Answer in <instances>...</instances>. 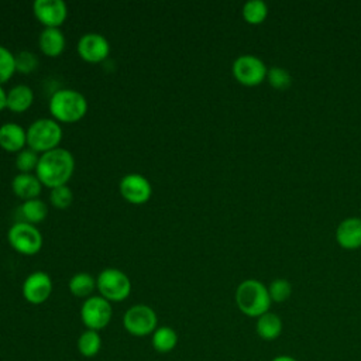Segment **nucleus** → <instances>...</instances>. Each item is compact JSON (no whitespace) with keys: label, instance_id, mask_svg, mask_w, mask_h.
Here are the masks:
<instances>
[{"label":"nucleus","instance_id":"f257e3e1","mask_svg":"<svg viewBox=\"0 0 361 361\" xmlns=\"http://www.w3.org/2000/svg\"><path fill=\"white\" fill-rule=\"evenodd\" d=\"M75 171V158L71 151L58 147L52 151L41 154L35 175L42 186L54 189L56 186L68 185Z\"/></svg>","mask_w":361,"mask_h":361},{"label":"nucleus","instance_id":"f03ea898","mask_svg":"<svg viewBox=\"0 0 361 361\" xmlns=\"http://www.w3.org/2000/svg\"><path fill=\"white\" fill-rule=\"evenodd\" d=\"M48 109L58 123H76L87 113V100L79 90L65 87L52 93Z\"/></svg>","mask_w":361,"mask_h":361},{"label":"nucleus","instance_id":"7ed1b4c3","mask_svg":"<svg viewBox=\"0 0 361 361\" xmlns=\"http://www.w3.org/2000/svg\"><path fill=\"white\" fill-rule=\"evenodd\" d=\"M271 302L268 288L258 279H245L235 289V305L248 317H259L269 312Z\"/></svg>","mask_w":361,"mask_h":361},{"label":"nucleus","instance_id":"20e7f679","mask_svg":"<svg viewBox=\"0 0 361 361\" xmlns=\"http://www.w3.org/2000/svg\"><path fill=\"white\" fill-rule=\"evenodd\" d=\"M61 141L62 127L54 118H38L32 121L27 128V147L39 155L58 148Z\"/></svg>","mask_w":361,"mask_h":361},{"label":"nucleus","instance_id":"39448f33","mask_svg":"<svg viewBox=\"0 0 361 361\" xmlns=\"http://www.w3.org/2000/svg\"><path fill=\"white\" fill-rule=\"evenodd\" d=\"M96 289L109 302H123L131 292V281L118 268H104L96 278Z\"/></svg>","mask_w":361,"mask_h":361},{"label":"nucleus","instance_id":"423d86ee","mask_svg":"<svg viewBox=\"0 0 361 361\" xmlns=\"http://www.w3.org/2000/svg\"><path fill=\"white\" fill-rule=\"evenodd\" d=\"M7 238L11 248L23 255H34L39 252L44 243L42 234L37 226L25 221H16L8 228Z\"/></svg>","mask_w":361,"mask_h":361},{"label":"nucleus","instance_id":"0eeeda50","mask_svg":"<svg viewBox=\"0 0 361 361\" xmlns=\"http://www.w3.org/2000/svg\"><path fill=\"white\" fill-rule=\"evenodd\" d=\"M158 324L155 310L148 305H134L123 316V326L127 333L135 337H145L154 333Z\"/></svg>","mask_w":361,"mask_h":361},{"label":"nucleus","instance_id":"6e6552de","mask_svg":"<svg viewBox=\"0 0 361 361\" xmlns=\"http://www.w3.org/2000/svg\"><path fill=\"white\" fill-rule=\"evenodd\" d=\"M113 316V309L109 300L99 296H90L85 299L80 307V320L89 330L104 329Z\"/></svg>","mask_w":361,"mask_h":361},{"label":"nucleus","instance_id":"1a4fd4ad","mask_svg":"<svg viewBox=\"0 0 361 361\" xmlns=\"http://www.w3.org/2000/svg\"><path fill=\"white\" fill-rule=\"evenodd\" d=\"M234 78L247 86H255L261 83L267 78L268 68L265 66L264 61L255 55L245 54L240 55L234 59L231 66Z\"/></svg>","mask_w":361,"mask_h":361},{"label":"nucleus","instance_id":"9d476101","mask_svg":"<svg viewBox=\"0 0 361 361\" xmlns=\"http://www.w3.org/2000/svg\"><path fill=\"white\" fill-rule=\"evenodd\" d=\"M120 195L133 204H142L149 200L152 195L151 182L141 173H127L118 183Z\"/></svg>","mask_w":361,"mask_h":361},{"label":"nucleus","instance_id":"9b49d317","mask_svg":"<svg viewBox=\"0 0 361 361\" xmlns=\"http://www.w3.org/2000/svg\"><path fill=\"white\" fill-rule=\"evenodd\" d=\"M79 56L89 63H99L110 54V42L99 32L83 34L76 45Z\"/></svg>","mask_w":361,"mask_h":361},{"label":"nucleus","instance_id":"f8f14e48","mask_svg":"<svg viewBox=\"0 0 361 361\" xmlns=\"http://www.w3.org/2000/svg\"><path fill=\"white\" fill-rule=\"evenodd\" d=\"M21 292L28 303L41 305L47 302L52 293V279L44 271H34L24 279Z\"/></svg>","mask_w":361,"mask_h":361},{"label":"nucleus","instance_id":"ddd939ff","mask_svg":"<svg viewBox=\"0 0 361 361\" xmlns=\"http://www.w3.org/2000/svg\"><path fill=\"white\" fill-rule=\"evenodd\" d=\"M32 11L44 28H59L68 17V6L62 0H35Z\"/></svg>","mask_w":361,"mask_h":361},{"label":"nucleus","instance_id":"4468645a","mask_svg":"<svg viewBox=\"0 0 361 361\" xmlns=\"http://www.w3.org/2000/svg\"><path fill=\"white\" fill-rule=\"evenodd\" d=\"M0 147L7 152H20L27 147V130L13 121L1 124Z\"/></svg>","mask_w":361,"mask_h":361},{"label":"nucleus","instance_id":"2eb2a0df","mask_svg":"<svg viewBox=\"0 0 361 361\" xmlns=\"http://www.w3.org/2000/svg\"><path fill=\"white\" fill-rule=\"evenodd\" d=\"M336 240L347 250L361 247V217L344 219L336 230Z\"/></svg>","mask_w":361,"mask_h":361},{"label":"nucleus","instance_id":"dca6fc26","mask_svg":"<svg viewBox=\"0 0 361 361\" xmlns=\"http://www.w3.org/2000/svg\"><path fill=\"white\" fill-rule=\"evenodd\" d=\"M11 189L13 193L25 200L35 199L39 196L42 190V183L39 182L38 176L35 173H17L11 180Z\"/></svg>","mask_w":361,"mask_h":361},{"label":"nucleus","instance_id":"f3484780","mask_svg":"<svg viewBox=\"0 0 361 361\" xmlns=\"http://www.w3.org/2000/svg\"><path fill=\"white\" fill-rule=\"evenodd\" d=\"M38 45L44 55L55 58L63 52L66 38L61 28H44L38 37Z\"/></svg>","mask_w":361,"mask_h":361},{"label":"nucleus","instance_id":"a211bd4d","mask_svg":"<svg viewBox=\"0 0 361 361\" xmlns=\"http://www.w3.org/2000/svg\"><path fill=\"white\" fill-rule=\"evenodd\" d=\"M34 102V92L28 85H16L7 92L6 109L14 113H24Z\"/></svg>","mask_w":361,"mask_h":361},{"label":"nucleus","instance_id":"6ab92c4d","mask_svg":"<svg viewBox=\"0 0 361 361\" xmlns=\"http://www.w3.org/2000/svg\"><path fill=\"white\" fill-rule=\"evenodd\" d=\"M282 329H283L282 319L276 313L267 312L259 317H257L255 331L265 341H272L278 338L282 333Z\"/></svg>","mask_w":361,"mask_h":361},{"label":"nucleus","instance_id":"aec40b11","mask_svg":"<svg viewBox=\"0 0 361 361\" xmlns=\"http://www.w3.org/2000/svg\"><path fill=\"white\" fill-rule=\"evenodd\" d=\"M151 344L157 353H161V354L171 353L178 344V334L169 326L157 327L151 334Z\"/></svg>","mask_w":361,"mask_h":361},{"label":"nucleus","instance_id":"412c9836","mask_svg":"<svg viewBox=\"0 0 361 361\" xmlns=\"http://www.w3.org/2000/svg\"><path fill=\"white\" fill-rule=\"evenodd\" d=\"M20 214H21L20 221H25V223L35 226L37 223H41L45 220V217L48 214V206L39 197L30 199V200H25L21 203Z\"/></svg>","mask_w":361,"mask_h":361},{"label":"nucleus","instance_id":"4be33fe9","mask_svg":"<svg viewBox=\"0 0 361 361\" xmlns=\"http://www.w3.org/2000/svg\"><path fill=\"white\" fill-rule=\"evenodd\" d=\"M69 292L76 298H90L93 296V290L96 289V279L87 272L75 274L68 282Z\"/></svg>","mask_w":361,"mask_h":361},{"label":"nucleus","instance_id":"5701e85b","mask_svg":"<svg viewBox=\"0 0 361 361\" xmlns=\"http://www.w3.org/2000/svg\"><path fill=\"white\" fill-rule=\"evenodd\" d=\"M102 348V337L96 330H85L78 338V351L86 358H93Z\"/></svg>","mask_w":361,"mask_h":361},{"label":"nucleus","instance_id":"b1692460","mask_svg":"<svg viewBox=\"0 0 361 361\" xmlns=\"http://www.w3.org/2000/svg\"><path fill=\"white\" fill-rule=\"evenodd\" d=\"M243 17L250 24H259L268 14L267 3L262 0H248L243 6Z\"/></svg>","mask_w":361,"mask_h":361},{"label":"nucleus","instance_id":"393cba45","mask_svg":"<svg viewBox=\"0 0 361 361\" xmlns=\"http://www.w3.org/2000/svg\"><path fill=\"white\" fill-rule=\"evenodd\" d=\"M39 154L35 152L34 149L25 147L20 152H17L16 157V168L18 169L20 173H35V169L39 162Z\"/></svg>","mask_w":361,"mask_h":361},{"label":"nucleus","instance_id":"a878e982","mask_svg":"<svg viewBox=\"0 0 361 361\" xmlns=\"http://www.w3.org/2000/svg\"><path fill=\"white\" fill-rule=\"evenodd\" d=\"M16 72V55L6 48L4 45H0V85L6 83Z\"/></svg>","mask_w":361,"mask_h":361},{"label":"nucleus","instance_id":"bb28decb","mask_svg":"<svg viewBox=\"0 0 361 361\" xmlns=\"http://www.w3.org/2000/svg\"><path fill=\"white\" fill-rule=\"evenodd\" d=\"M268 292H269V298L272 302L281 303V302H285L289 299V296L292 293V285L285 278H276L268 286Z\"/></svg>","mask_w":361,"mask_h":361},{"label":"nucleus","instance_id":"cd10ccee","mask_svg":"<svg viewBox=\"0 0 361 361\" xmlns=\"http://www.w3.org/2000/svg\"><path fill=\"white\" fill-rule=\"evenodd\" d=\"M267 79L269 85L278 90H285L292 85L290 73L281 66H272L267 72Z\"/></svg>","mask_w":361,"mask_h":361},{"label":"nucleus","instance_id":"c85d7f7f","mask_svg":"<svg viewBox=\"0 0 361 361\" xmlns=\"http://www.w3.org/2000/svg\"><path fill=\"white\" fill-rule=\"evenodd\" d=\"M49 202L56 209H66L73 202V192L68 185L56 186V188L51 189Z\"/></svg>","mask_w":361,"mask_h":361},{"label":"nucleus","instance_id":"c756f323","mask_svg":"<svg viewBox=\"0 0 361 361\" xmlns=\"http://www.w3.org/2000/svg\"><path fill=\"white\" fill-rule=\"evenodd\" d=\"M38 56L31 51H20L16 54V72L31 73L38 68Z\"/></svg>","mask_w":361,"mask_h":361},{"label":"nucleus","instance_id":"7c9ffc66","mask_svg":"<svg viewBox=\"0 0 361 361\" xmlns=\"http://www.w3.org/2000/svg\"><path fill=\"white\" fill-rule=\"evenodd\" d=\"M6 97H7V92L0 85V111L6 109Z\"/></svg>","mask_w":361,"mask_h":361},{"label":"nucleus","instance_id":"2f4dec72","mask_svg":"<svg viewBox=\"0 0 361 361\" xmlns=\"http://www.w3.org/2000/svg\"><path fill=\"white\" fill-rule=\"evenodd\" d=\"M271 361H298L296 358L290 357V355H286V354H282V355H276L274 357Z\"/></svg>","mask_w":361,"mask_h":361}]
</instances>
